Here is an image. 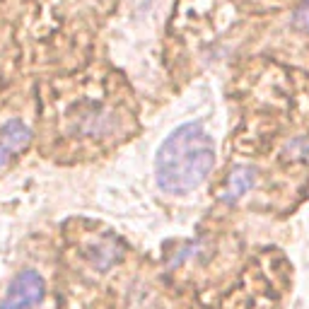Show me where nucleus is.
I'll return each instance as SVG.
<instances>
[{
	"instance_id": "f257e3e1",
	"label": "nucleus",
	"mask_w": 309,
	"mask_h": 309,
	"mask_svg": "<svg viewBox=\"0 0 309 309\" xmlns=\"http://www.w3.org/2000/svg\"><path fill=\"white\" fill-rule=\"evenodd\" d=\"M215 167L213 135L198 121L176 126L155 155V181L165 193L184 196L196 191Z\"/></svg>"
},
{
	"instance_id": "f03ea898",
	"label": "nucleus",
	"mask_w": 309,
	"mask_h": 309,
	"mask_svg": "<svg viewBox=\"0 0 309 309\" xmlns=\"http://www.w3.org/2000/svg\"><path fill=\"white\" fill-rule=\"evenodd\" d=\"M128 128V114L111 97H78L63 111V135L82 145H106Z\"/></svg>"
},
{
	"instance_id": "7ed1b4c3",
	"label": "nucleus",
	"mask_w": 309,
	"mask_h": 309,
	"mask_svg": "<svg viewBox=\"0 0 309 309\" xmlns=\"http://www.w3.org/2000/svg\"><path fill=\"white\" fill-rule=\"evenodd\" d=\"M46 297V280L37 268H22L10 278L3 295L0 309H37Z\"/></svg>"
},
{
	"instance_id": "20e7f679",
	"label": "nucleus",
	"mask_w": 309,
	"mask_h": 309,
	"mask_svg": "<svg viewBox=\"0 0 309 309\" xmlns=\"http://www.w3.org/2000/svg\"><path fill=\"white\" fill-rule=\"evenodd\" d=\"M34 131L22 116H8L0 123V172L8 169L32 145Z\"/></svg>"
},
{
	"instance_id": "39448f33",
	"label": "nucleus",
	"mask_w": 309,
	"mask_h": 309,
	"mask_svg": "<svg viewBox=\"0 0 309 309\" xmlns=\"http://www.w3.org/2000/svg\"><path fill=\"white\" fill-rule=\"evenodd\" d=\"M256 181H259V172H256L254 167H249V165L234 167L227 174V179H225V186L220 191V201L227 203V206H234V203H239V201L244 198L246 193H251Z\"/></svg>"
},
{
	"instance_id": "423d86ee",
	"label": "nucleus",
	"mask_w": 309,
	"mask_h": 309,
	"mask_svg": "<svg viewBox=\"0 0 309 309\" xmlns=\"http://www.w3.org/2000/svg\"><path fill=\"white\" fill-rule=\"evenodd\" d=\"M293 27L297 32L309 34V0H300V5L293 12Z\"/></svg>"
}]
</instances>
